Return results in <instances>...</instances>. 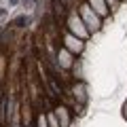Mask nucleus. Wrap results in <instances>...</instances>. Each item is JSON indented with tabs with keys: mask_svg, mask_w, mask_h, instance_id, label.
Listing matches in <instances>:
<instances>
[{
	"mask_svg": "<svg viewBox=\"0 0 127 127\" xmlns=\"http://www.w3.org/2000/svg\"><path fill=\"white\" fill-rule=\"evenodd\" d=\"M85 19H87V23H89L93 30H97V26H100V21H97V17H95L91 11H87V6H85Z\"/></svg>",
	"mask_w": 127,
	"mask_h": 127,
	"instance_id": "nucleus-1",
	"label": "nucleus"
},
{
	"mask_svg": "<svg viewBox=\"0 0 127 127\" xmlns=\"http://www.w3.org/2000/svg\"><path fill=\"white\" fill-rule=\"evenodd\" d=\"M70 28H72V30L76 32V34H81V36H83V34H85V30H83V26H81V21H78L76 17H72V19H70Z\"/></svg>",
	"mask_w": 127,
	"mask_h": 127,
	"instance_id": "nucleus-2",
	"label": "nucleus"
},
{
	"mask_svg": "<svg viewBox=\"0 0 127 127\" xmlns=\"http://www.w3.org/2000/svg\"><path fill=\"white\" fill-rule=\"evenodd\" d=\"M68 47H70V49H74V51H81L83 49V45H81L78 38H68Z\"/></svg>",
	"mask_w": 127,
	"mask_h": 127,
	"instance_id": "nucleus-3",
	"label": "nucleus"
},
{
	"mask_svg": "<svg viewBox=\"0 0 127 127\" xmlns=\"http://www.w3.org/2000/svg\"><path fill=\"white\" fill-rule=\"evenodd\" d=\"M91 4H93V9L97 11V13H106V9H104V2H102V0H91Z\"/></svg>",
	"mask_w": 127,
	"mask_h": 127,
	"instance_id": "nucleus-4",
	"label": "nucleus"
},
{
	"mask_svg": "<svg viewBox=\"0 0 127 127\" xmlns=\"http://www.w3.org/2000/svg\"><path fill=\"white\" fill-rule=\"evenodd\" d=\"M11 4H17V0H11Z\"/></svg>",
	"mask_w": 127,
	"mask_h": 127,
	"instance_id": "nucleus-5",
	"label": "nucleus"
}]
</instances>
